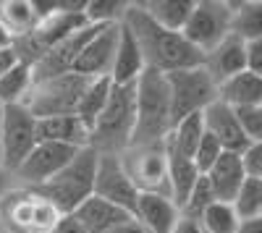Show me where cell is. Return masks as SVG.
Returning <instances> with one entry per match:
<instances>
[{"mask_svg":"<svg viewBox=\"0 0 262 233\" xmlns=\"http://www.w3.org/2000/svg\"><path fill=\"white\" fill-rule=\"evenodd\" d=\"M217 100L228 108H244V105H262V76L252 71H238L217 84Z\"/></svg>","mask_w":262,"mask_h":233,"instance_id":"22","label":"cell"},{"mask_svg":"<svg viewBox=\"0 0 262 233\" xmlns=\"http://www.w3.org/2000/svg\"><path fill=\"white\" fill-rule=\"evenodd\" d=\"M11 178H13V176H11L8 171H3V168H0V199H3V197L11 192Z\"/></svg>","mask_w":262,"mask_h":233,"instance_id":"42","label":"cell"},{"mask_svg":"<svg viewBox=\"0 0 262 233\" xmlns=\"http://www.w3.org/2000/svg\"><path fill=\"white\" fill-rule=\"evenodd\" d=\"M0 126H3V105H0Z\"/></svg>","mask_w":262,"mask_h":233,"instance_id":"44","label":"cell"},{"mask_svg":"<svg viewBox=\"0 0 262 233\" xmlns=\"http://www.w3.org/2000/svg\"><path fill=\"white\" fill-rule=\"evenodd\" d=\"M45 233H86V230H84L71 215H63V218H60L50 230H45Z\"/></svg>","mask_w":262,"mask_h":233,"instance_id":"37","label":"cell"},{"mask_svg":"<svg viewBox=\"0 0 262 233\" xmlns=\"http://www.w3.org/2000/svg\"><path fill=\"white\" fill-rule=\"evenodd\" d=\"M221 152H223V147L217 144V139L205 131V136L200 139V144H196V150H194V155H191V160H194V165H196V171H200V176H205L210 168L215 165V160L221 157Z\"/></svg>","mask_w":262,"mask_h":233,"instance_id":"34","label":"cell"},{"mask_svg":"<svg viewBox=\"0 0 262 233\" xmlns=\"http://www.w3.org/2000/svg\"><path fill=\"white\" fill-rule=\"evenodd\" d=\"M111 87H113V81L102 76V79H90V84H86V89L76 105V118L84 123V129L86 131H92V126L95 121L100 118L102 108H105V102H107V95H111Z\"/></svg>","mask_w":262,"mask_h":233,"instance_id":"25","label":"cell"},{"mask_svg":"<svg viewBox=\"0 0 262 233\" xmlns=\"http://www.w3.org/2000/svg\"><path fill=\"white\" fill-rule=\"evenodd\" d=\"M236 233H262V218H254V220H242L236 228Z\"/></svg>","mask_w":262,"mask_h":233,"instance_id":"40","label":"cell"},{"mask_svg":"<svg viewBox=\"0 0 262 233\" xmlns=\"http://www.w3.org/2000/svg\"><path fill=\"white\" fill-rule=\"evenodd\" d=\"M139 6L144 8V13L155 21L158 27L181 34L186 18L191 13L194 0H147V3H139Z\"/></svg>","mask_w":262,"mask_h":233,"instance_id":"23","label":"cell"},{"mask_svg":"<svg viewBox=\"0 0 262 233\" xmlns=\"http://www.w3.org/2000/svg\"><path fill=\"white\" fill-rule=\"evenodd\" d=\"M121 24L137 39L144 68L158 71V74H170V71L202 66L205 55L196 48H191L184 39V34L158 27L155 21L144 13V8L139 3H126Z\"/></svg>","mask_w":262,"mask_h":233,"instance_id":"1","label":"cell"},{"mask_svg":"<svg viewBox=\"0 0 262 233\" xmlns=\"http://www.w3.org/2000/svg\"><path fill=\"white\" fill-rule=\"evenodd\" d=\"M165 76L168 100H170V129L186 115L202 113L210 102L217 100V84L210 79V74L202 66L170 71Z\"/></svg>","mask_w":262,"mask_h":233,"instance_id":"5","label":"cell"},{"mask_svg":"<svg viewBox=\"0 0 262 233\" xmlns=\"http://www.w3.org/2000/svg\"><path fill=\"white\" fill-rule=\"evenodd\" d=\"M202 121H205V131L217 139V144L223 147V152L242 155L249 144H254L242 131V126H238V121L233 115V108H228V105L221 102V100L210 102L202 110Z\"/></svg>","mask_w":262,"mask_h":233,"instance_id":"14","label":"cell"},{"mask_svg":"<svg viewBox=\"0 0 262 233\" xmlns=\"http://www.w3.org/2000/svg\"><path fill=\"white\" fill-rule=\"evenodd\" d=\"M144 71V60L139 53L137 39L131 37V32L121 24L118 29V45H116V58H113V68H111V79L113 84H137V79Z\"/></svg>","mask_w":262,"mask_h":233,"instance_id":"21","label":"cell"},{"mask_svg":"<svg viewBox=\"0 0 262 233\" xmlns=\"http://www.w3.org/2000/svg\"><path fill=\"white\" fill-rule=\"evenodd\" d=\"M37 139L39 142H55V144H69L76 150L90 147V131L76 115H53V118H39L37 121Z\"/></svg>","mask_w":262,"mask_h":233,"instance_id":"20","label":"cell"},{"mask_svg":"<svg viewBox=\"0 0 262 233\" xmlns=\"http://www.w3.org/2000/svg\"><path fill=\"white\" fill-rule=\"evenodd\" d=\"M163 147H165V168H168V194H170V202L181 209L196 178H200V171H196L194 160L181 155L168 139H163Z\"/></svg>","mask_w":262,"mask_h":233,"instance_id":"17","label":"cell"},{"mask_svg":"<svg viewBox=\"0 0 262 233\" xmlns=\"http://www.w3.org/2000/svg\"><path fill=\"white\" fill-rule=\"evenodd\" d=\"M16 53L11 50V48H3V50H0V76H3V74H8L13 66H16Z\"/></svg>","mask_w":262,"mask_h":233,"instance_id":"39","label":"cell"},{"mask_svg":"<svg viewBox=\"0 0 262 233\" xmlns=\"http://www.w3.org/2000/svg\"><path fill=\"white\" fill-rule=\"evenodd\" d=\"M231 207H233L238 223L262 218V181L259 178H244V183L236 192Z\"/></svg>","mask_w":262,"mask_h":233,"instance_id":"28","label":"cell"},{"mask_svg":"<svg viewBox=\"0 0 262 233\" xmlns=\"http://www.w3.org/2000/svg\"><path fill=\"white\" fill-rule=\"evenodd\" d=\"M134 129V84H113L107 102L90 131V147L97 155H121L128 150Z\"/></svg>","mask_w":262,"mask_h":233,"instance_id":"4","label":"cell"},{"mask_svg":"<svg viewBox=\"0 0 262 233\" xmlns=\"http://www.w3.org/2000/svg\"><path fill=\"white\" fill-rule=\"evenodd\" d=\"M170 131V100L165 76L144 68L134 84V129L128 147L163 142Z\"/></svg>","mask_w":262,"mask_h":233,"instance_id":"2","label":"cell"},{"mask_svg":"<svg viewBox=\"0 0 262 233\" xmlns=\"http://www.w3.org/2000/svg\"><path fill=\"white\" fill-rule=\"evenodd\" d=\"M233 115L247 134L249 142H262V105H244V108H233Z\"/></svg>","mask_w":262,"mask_h":233,"instance_id":"33","label":"cell"},{"mask_svg":"<svg viewBox=\"0 0 262 233\" xmlns=\"http://www.w3.org/2000/svg\"><path fill=\"white\" fill-rule=\"evenodd\" d=\"M37 118L21 102L3 105V126H0V168L13 176L24 157L37 144Z\"/></svg>","mask_w":262,"mask_h":233,"instance_id":"7","label":"cell"},{"mask_svg":"<svg viewBox=\"0 0 262 233\" xmlns=\"http://www.w3.org/2000/svg\"><path fill=\"white\" fill-rule=\"evenodd\" d=\"M212 202H215V197H212V189H210L207 178H205V176H200V178H196V183H194V189L189 192L186 202L181 204L179 215H181V218H189V220H196V223H200L202 213H205V209H207Z\"/></svg>","mask_w":262,"mask_h":233,"instance_id":"32","label":"cell"},{"mask_svg":"<svg viewBox=\"0 0 262 233\" xmlns=\"http://www.w3.org/2000/svg\"><path fill=\"white\" fill-rule=\"evenodd\" d=\"M210 189H212V197L215 202H226L231 204L236 192L242 189L244 183V168H242V157L233 155V152H221V157L215 160V165L205 173Z\"/></svg>","mask_w":262,"mask_h":233,"instance_id":"18","label":"cell"},{"mask_svg":"<svg viewBox=\"0 0 262 233\" xmlns=\"http://www.w3.org/2000/svg\"><path fill=\"white\" fill-rule=\"evenodd\" d=\"M111 233H147V230H144L134 218H131V220H126L123 225H118V228H116V230H111Z\"/></svg>","mask_w":262,"mask_h":233,"instance_id":"41","label":"cell"},{"mask_svg":"<svg viewBox=\"0 0 262 233\" xmlns=\"http://www.w3.org/2000/svg\"><path fill=\"white\" fill-rule=\"evenodd\" d=\"M231 8V34L238 39H262V3L259 0H242L228 3Z\"/></svg>","mask_w":262,"mask_h":233,"instance_id":"24","label":"cell"},{"mask_svg":"<svg viewBox=\"0 0 262 233\" xmlns=\"http://www.w3.org/2000/svg\"><path fill=\"white\" fill-rule=\"evenodd\" d=\"M184 39L202 55L231 34V8L223 0H194L191 13L181 29Z\"/></svg>","mask_w":262,"mask_h":233,"instance_id":"9","label":"cell"},{"mask_svg":"<svg viewBox=\"0 0 262 233\" xmlns=\"http://www.w3.org/2000/svg\"><path fill=\"white\" fill-rule=\"evenodd\" d=\"M100 29H102V27L84 24V27L76 29L74 34H69L66 39H60L58 45H53L45 55L39 58L37 66L32 68V84L48 81V79H55V76H63V74H71L79 53L84 50V45H86V42H90Z\"/></svg>","mask_w":262,"mask_h":233,"instance_id":"12","label":"cell"},{"mask_svg":"<svg viewBox=\"0 0 262 233\" xmlns=\"http://www.w3.org/2000/svg\"><path fill=\"white\" fill-rule=\"evenodd\" d=\"M244 48H247L244 39H238L236 34H226L210 53H205L202 68L210 74V79H212L215 84L226 81L228 76H233V74H238V71H247Z\"/></svg>","mask_w":262,"mask_h":233,"instance_id":"15","label":"cell"},{"mask_svg":"<svg viewBox=\"0 0 262 233\" xmlns=\"http://www.w3.org/2000/svg\"><path fill=\"white\" fill-rule=\"evenodd\" d=\"M118 29H121V21L118 24H107L86 42L84 50L76 58V63H74V74L86 76V79L111 76L113 58H116V45H118Z\"/></svg>","mask_w":262,"mask_h":233,"instance_id":"13","label":"cell"},{"mask_svg":"<svg viewBox=\"0 0 262 233\" xmlns=\"http://www.w3.org/2000/svg\"><path fill=\"white\" fill-rule=\"evenodd\" d=\"M170 233H202V228H200L196 220H189V218L179 215V220H176V225L170 228Z\"/></svg>","mask_w":262,"mask_h":233,"instance_id":"38","label":"cell"},{"mask_svg":"<svg viewBox=\"0 0 262 233\" xmlns=\"http://www.w3.org/2000/svg\"><path fill=\"white\" fill-rule=\"evenodd\" d=\"M95 168H97V152L92 147H84L76 152V157L55 173L50 181L29 189L32 194L53 204L60 215H71L74 209L92 197V183H95Z\"/></svg>","mask_w":262,"mask_h":233,"instance_id":"3","label":"cell"},{"mask_svg":"<svg viewBox=\"0 0 262 233\" xmlns=\"http://www.w3.org/2000/svg\"><path fill=\"white\" fill-rule=\"evenodd\" d=\"M0 21H3V27L8 29L11 39L32 32L37 27L32 0H6V3H0Z\"/></svg>","mask_w":262,"mask_h":233,"instance_id":"26","label":"cell"},{"mask_svg":"<svg viewBox=\"0 0 262 233\" xmlns=\"http://www.w3.org/2000/svg\"><path fill=\"white\" fill-rule=\"evenodd\" d=\"M90 79L79 74H63L48 81H37L29 87L24 97V108L39 121V118H53V115H74L76 105L86 89Z\"/></svg>","mask_w":262,"mask_h":233,"instance_id":"6","label":"cell"},{"mask_svg":"<svg viewBox=\"0 0 262 233\" xmlns=\"http://www.w3.org/2000/svg\"><path fill=\"white\" fill-rule=\"evenodd\" d=\"M76 152H79L76 147H69V144L37 142L32 147V152L24 157V162L13 171V178L27 183V189H34L39 183L50 181L55 173H60L63 168L76 157Z\"/></svg>","mask_w":262,"mask_h":233,"instance_id":"10","label":"cell"},{"mask_svg":"<svg viewBox=\"0 0 262 233\" xmlns=\"http://www.w3.org/2000/svg\"><path fill=\"white\" fill-rule=\"evenodd\" d=\"M0 233H8V230H0Z\"/></svg>","mask_w":262,"mask_h":233,"instance_id":"45","label":"cell"},{"mask_svg":"<svg viewBox=\"0 0 262 233\" xmlns=\"http://www.w3.org/2000/svg\"><path fill=\"white\" fill-rule=\"evenodd\" d=\"M71 218L86 230V233H111L116 230L118 225H123L126 220H131V215L126 213V209L105 202L100 197H90L84 199L74 213Z\"/></svg>","mask_w":262,"mask_h":233,"instance_id":"16","label":"cell"},{"mask_svg":"<svg viewBox=\"0 0 262 233\" xmlns=\"http://www.w3.org/2000/svg\"><path fill=\"white\" fill-rule=\"evenodd\" d=\"M244 55H247V71L262 76V39H249Z\"/></svg>","mask_w":262,"mask_h":233,"instance_id":"36","label":"cell"},{"mask_svg":"<svg viewBox=\"0 0 262 233\" xmlns=\"http://www.w3.org/2000/svg\"><path fill=\"white\" fill-rule=\"evenodd\" d=\"M92 197H100L105 202H111V204L126 209L128 215H134L139 192H137V186L131 183V178L126 176L118 155H97Z\"/></svg>","mask_w":262,"mask_h":233,"instance_id":"11","label":"cell"},{"mask_svg":"<svg viewBox=\"0 0 262 233\" xmlns=\"http://www.w3.org/2000/svg\"><path fill=\"white\" fill-rule=\"evenodd\" d=\"M32 87V68L29 66H16L0 76V105H16V102H24L27 92Z\"/></svg>","mask_w":262,"mask_h":233,"instance_id":"29","label":"cell"},{"mask_svg":"<svg viewBox=\"0 0 262 233\" xmlns=\"http://www.w3.org/2000/svg\"><path fill=\"white\" fill-rule=\"evenodd\" d=\"M126 176L137 186L139 194H160L168 197V168H165V147L163 142L128 147L118 155Z\"/></svg>","mask_w":262,"mask_h":233,"instance_id":"8","label":"cell"},{"mask_svg":"<svg viewBox=\"0 0 262 233\" xmlns=\"http://www.w3.org/2000/svg\"><path fill=\"white\" fill-rule=\"evenodd\" d=\"M202 136H205V121H202V113H194V115H186L184 121H179L176 126H173L165 139H168L173 147H176L181 155L191 157Z\"/></svg>","mask_w":262,"mask_h":233,"instance_id":"27","label":"cell"},{"mask_svg":"<svg viewBox=\"0 0 262 233\" xmlns=\"http://www.w3.org/2000/svg\"><path fill=\"white\" fill-rule=\"evenodd\" d=\"M123 8L126 3H121V0H86L81 13L86 18V24L107 27V24H118L123 16Z\"/></svg>","mask_w":262,"mask_h":233,"instance_id":"31","label":"cell"},{"mask_svg":"<svg viewBox=\"0 0 262 233\" xmlns=\"http://www.w3.org/2000/svg\"><path fill=\"white\" fill-rule=\"evenodd\" d=\"M3 48H11V34L3 27V21H0V50H3Z\"/></svg>","mask_w":262,"mask_h":233,"instance_id":"43","label":"cell"},{"mask_svg":"<svg viewBox=\"0 0 262 233\" xmlns=\"http://www.w3.org/2000/svg\"><path fill=\"white\" fill-rule=\"evenodd\" d=\"M131 218L147 233H170V228L179 220V207L160 194H139Z\"/></svg>","mask_w":262,"mask_h":233,"instance_id":"19","label":"cell"},{"mask_svg":"<svg viewBox=\"0 0 262 233\" xmlns=\"http://www.w3.org/2000/svg\"><path fill=\"white\" fill-rule=\"evenodd\" d=\"M238 157H242L244 176H247V178H259V181H262V142L249 144Z\"/></svg>","mask_w":262,"mask_h":233,"instance_id":"35","label":"cell"},{"mask_svg":"<svg viewBox=\"0 0 262 233\" xmlns=\"http://www.w3.org/2000/svg\"><path fill=\"white\" fill-rule=\"evenodd\" d=\"M200 228H202V233H236L238 218H236L231 204L212 202L200 218Z\"/></svg>","mask_w":262,"mask_h":233,"instance_id":"30","label":"cell"}]
</instances>
